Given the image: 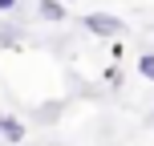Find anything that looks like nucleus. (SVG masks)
Masks as SVG:
<instances>
[{
	"mask_svg": "<svg viewBox=\"0 0 154 146\" xmlns=\"http://www.w3.org/2000/svg\"><path fill=\"white\" fill-rule=\"evenodd\" d=\"M57 4H73V0H57Z\"/></svg>",
	"mask_w": 154,
	"mask_h": 146,
	"instance_id": "7",
	"label": "nucleus"
},
{
	"mask_svg": "<svg viewBox=\"0 0 154 146\" xmlns=\"http://www.w3.org/2000/svg\"><path fill=\"white\" fill-rule=\"evenodd\" d=\"M138 73L146 77V81H154V53H142L138 57Z\"/></svg>",
	"mask_w": 154,
	"mask_h": 146,
	"instance_id": "4",
	"label": "nucleus"
},
{
	"mask_svg": "<svg viewBox=\"0 0 154 146\" xmlns=\"http://www.w3.org/2000/svg\"><path fill=\"white\" fill-rule=\"evenodd\" d=\"M0 138H4V142H24V122L4 118V130H0Z\"/></svg>",
	"mask_w": 154,
	"mask_h": 146,
	"instance_id": "3",
	"label": "nucleus"
},
{
	"mask_svg": "<svg viewBox=\"0 0 154 146\" xmlns=\"http://www.w3.org/2000/svg\"><path fill=\"white\" fill-rule=\"evenodd\" d=\"M16 4H20V0H0V12H12Z\"/></svg>",
	"mask_w": 154,
	"mask_h": 146,
	"instance_id": "5",
	"label": "nucleus"
},
{
	"mask_svg": "<svg viewBox=\"0 0 154 146\" xmlns=\"http://www.w3.org/2000/svg\"><path fill=\"white\" fill-rule=\"evenodd\" d=\"M0 130H4V114H0Z\"/></svg>",
	"mask_w": 154,
	"mask_h": 146,
	"instance_id": "6",
	"label": "nucleus"
},
{
	"mask_svg": "<svg viewBox=\"0 0 154 146\" xmlns=\"http://www.w3.org/2000/svg\"><path fill=\"white\" fill-rule=\"evenodd\" d=\"M37 16L49 20V24H61V20H65V4H57V0H41V4H37Z\"/></svg>",
	"mask_w": 154,
	"mask_h": 146,
	"instance_id": "2",
	"label": "nucleus"
},
{
	"mask_svg": "<svg viewBox=\"0 0 154 146\" xmlns=\"http://www.w3.org/2000/svg\"><path fill=\"white\" fill-rule=\"evenodd\" d=\"M81 24L93 37H122L126 33V20H118L114 12H89V16H81Z\"/></svg>",
	"mask_w": 154,
	"mask_h": 146,
	"instance_id": "1",
	"label": "nucleus"
}]
</instances>
